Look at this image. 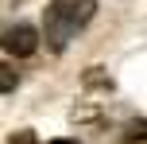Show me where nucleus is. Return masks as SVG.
Wrapping results in <instances>:
<instances>
[{
    "label": "nucleus",
    "instance_id": "1",
    "mask_svg": "<svg viewBox=\"0 0 147 144\" xmlns=\"http://www.w3.org/2000/svg\"><path fill=\"white\" fill-rule=\"evenodd\" d=\"M97 0H51L43 12V43L51 51H66V43L93 20Z\"/></svg>",
    "mask_w": 147,
    "mask_h": 144
},
{
    "label": "nucleus",
    "instance_id": "2",
    "mask_svg": "<svg viewBox=\"0 0 147 144\" xmlns=\"http://www.w3.org/2000/svg\"><path fill=\"white\" fill-rule=\"evenodd\" d=\"M39 47V31L31 27V23H16V27L4 31V51L16 55V59H27V55H35Z\"/></svg>",
    "mask_w": 147,
    "mask_h": 144
},
{
    "label": "nucleus",
    "instance_id": "3",
    "mask_svg": "<svg viewBox=\"0 0 147 144\" xmlns=\"http://www.w3.org/2000/svg\"><path fill=\"white\" fill-rule=\"evenodd\" d=\"M4 70V93H12V86H16V74H12V66H0Z\"/></svg>",
    "mask_w": 147,
    "mask_h": 144
},
{
    "label": "nucleus",
    "instance_id": "4",
    "mask_svg": "<svg viewBox=\"0 0 147 144\" xmlns=\"http://www.w3.org/2000/svg\"><path fill=\"white\" fill-rule=\"evenodd\" d=\"M12 144H35V136H31V132L23 129V132H16V136H12Z\"/></svg>",
    "mask_w": 147,
    "mask_h": 144
},
{
    "label": "nucleus",
    "instance_id": "5",
    "mask_svg": "<svg viewBox=\"0 0 147 144\" xmlns=\"http://www.w3.org/2000/svg\"><path fill=\"white\" fill-rule=\"evenodd\" d=\"M51 144H78V140H66V136H58V140H51Z\"/></svg>",
    "mask_w": 147,
    "mask_h": 144
}]
</instances>
